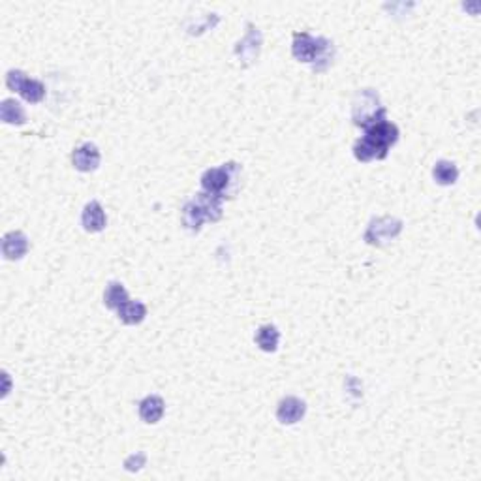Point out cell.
Instances as JSON below:
<instances>
[{
  "label": "cell",
  "mask_w": 481,
  "mask_h": 481,
  "mask_svg": "<svg viewBox=\"0 0 481 481\" xmlns=\"http://www.w3.org/2000/svg\"><path fill=\"white\" fill-rule=\"evenodd\" d=\"M291 53L301 63H311L314 72H324L331 66L335 47L331 40L324 36L314 38L309 32H295Z\"/></svg>",
  "instance_id": "obj_1"
},
{
  "label": "cell",
  "mask_w": 481,
  "mask_h": 481,
  "mask_svg": "<svg viewBox=\"0 0 481 481\" xmlns=\"http://www.w3.org/2000/svg\"><path fill=\"white\" fill-rule=\"evenodd\" d=\"M241 166L235 162H228L220 167H211L202 175V188L207 194L214 196L232 197L241 187Z\"/></svg>",
  "instance_id": "obj_2"
},
{
  "label": "cell",
  "mask_w": 481,
  "mask_h": 481,
  "mask_svg": "<svg viewBox=\"0 0 481 481\" xmlns=\"http://www.w3.org/2000/svg\"><path fill=\"white\" fill-rule=\"evenodd\" d=\"M352 119L353 125L363 130L386 119V108L374 88H363L356 94L352 102Z\"/></svg>",
  "instance_id": "obj_3"
},
{
  "label": "cell",
  "mask_w": 481,
  "mask_h": 481,
  "mask_svg": "<svg viewBox=\"0 0 481 481\" xmlns=\"http://www.w3.org/2000/svg\"><path fill=\"white\" fill-rule=\"evenodd\" d=\"M403 232V220L395 217H378L368 222L363 239L373 247H386L400 235Z\"/></svg>",
  "instance_id": "obj_4"
},
{
  "label": "cell",
  "mask_w": 481,
  "mask_h": 481,
  "mask_svg": "<svg viewBox=\"0 0 481 481\" xmlns=\"http://www.w3.org/2000/svg\"><path fill=\"white\" fill-rule=\"evenodd\" d=\"M6 85L10 90H16L23 96V100L31 102V104H38L42 102L46 96V87L42 81L26 78V73L21 70H10L6 76Z\"/></svg>",
  "instance_id": "obj_5"
},
{
  "label": "cell",
  "mask_w": 481,
  "mask_h": 481,
  "mask_svg": "<svg viewBox=\"0 0 481 481\" xmlns=\"http://www.w3.org/2000/svg\"><path fill=\"white\" fill-rule=\"evenodd\" d=\"M247 29L249 31H247L244 38L235 46V57L239 58V63L243 66H250L258 58L259 49H262V32H259L258 26L249 23Z\"/></svg>",
  "instance_id": "obj_6"
},
{
  "label": "cell",
  "mask_w": 481,
  "mask_h": 481,
  "mask_svg": "<svg viewBox=\"0 0 481 481\" xmlns=\"http://www.w3.org/2000/svg\"><path fill=\"white\" fill-rule=\"evenodd\" d=\"M398 135L400 134H398L397 125H393V123L388 119L380 120V123L368 126V128L365 130V138H368V140L373 141V143H376V145L382 150H386V152H389V149L397 143Z\"/></svg>",
  "instance_id": "obj_7"
},
{
  "label": "cell",
  "mask_w": 481,
  "mask_h": 481,
  "mask_svg": "<svg viewBox=\"0 0 481 481\" xmlns=\"http://www.w3.org/2000/svg\"><path fill=\"white\" fill-rule=\"evenodd\" d=\"M305 412H306L305 400H301V398L297 397H286L279 403L276 419H279L282 425H294L305 418Z\"/></svg>",
  "instance_id": "obj_8"
},
{
  "label": "cell",
  "mask_w": 481,
  "mask_h": 481,
  "mask_svg": "<svg viewBox=\"0 0 481 481\" xmlns=\"http://www.w3.org/2000/svg\"><path fill=\"white\" fill-rule=\"evenodd\" d=\"M72 164L78 171H94L100 166V150L94 143H83L72 152Z\"/></svg>",
  "instance_id": "obj_9"
},
{
  "label": "cell",
  "mask_w": 481,
  "mask_h": 481,
  "mask_svg": "<svg viewBox=\"0 0 481 481\" xmlns=\"http://www.w3.org/2000/svg\"><path fill=\"white\" fill-rule=\"evenodd\" d=\"M81 224H83L85 232L88 233H98L105 228L108 217H105V211L100 205V202L93 200V202H88L85 205L83 214H81Z\"/></svg>",
  "instance_id": "obj_10"
},
{
  "label": "cell",
  "mask_w": 481,
  "mask_h": 481,
  "mask_svg": "<svg viewBox=\"0 0 481 481\" xmlns=\"http://www.w3.org/2000/svg\"><path fill=\"white\" fill-rule=\"evenodd\" d=\"M29 252V239L23 232H10L2 237V254L6 259H21Z\"/></svg>",
  "instance_id": "obj_11"
},
{
  "label": "cell",
  "mask_w": 481,
  "mask_h": 481,
  "mask_svg": "<svg viewBox=\"0 0 481 481\" xmlns=\"http://www.w3.org/2000/svg\"><path fill=\"white\" fill-rule=\"evenodd\" d=\"M181 220H182V226H185L188 232L197 233L200 229H202L203 222L207 220V217H205V211H203L202 205H200L196 200H190V202L182 207Z\"/></svg>",
  "instance_id": "obj_12"
},
{
  "label": "cell",
  "mask_w": 481,
  "mask_h": 481,
  "mask_svg": "<svg viewBox=\"0 0 481 481\" xmlns=\"http://www.w3.org/2000/svg\"><path fill=\"white\" fill-rule=\"evenodd\" d=\"M164 410H166L164 398L158 397V395H149V397H145L140 403V418L143 419L145 423L155 425L162 419Z\"/></svg>",
  "instance_id": "obj_13"
},
{
  "label": "cell",
  "mask_w": 481,
  "mask_h": 481,
  "mask_svg": "<svg viewBox=\"0 0 481 481\" xmlns=\"http://www.w3.org/2000/svg\"><path fill=\"white\" fill-rule=\"evenodd\" d=\"M117 314H119V320L126 326H138L141 321L145 320L147 316V306L145 303L141 301H126L123 305L117 309Z\"/></svg>",
  "instance_id": "obj_14"
},
{
  "label": "cell",
  "mask_w": 481,
  "mask_h": 481,
  "mask_svg": "<svg viewBox=\"0 0 481 481\" xmlns=\"http://www.w3.org/2000/svg\"><path fill=\"white\" fill-rule=\"evenodd\" d=\"M353 156H356L359 162H373V160H383L388 152L382 150L376 143L368 140V138H359L356 141V145H353Z\"/></svg>",
  "instance_id": "obj_15"
},
{
  "label": "cell",
  "mask_w": 481,
  "mask_h": 481,
  "mask_svg": "<svg viewBox=\"0 0 481 481\" xmlns=\"http://www.w3.org/2000/svg\"><path fill=\"white\" fill-rule=\"evenodd\" d=\"M254 341L258 344L259 350H264L267 353L276 352V348H279L280 342V331L271 324H265L256 331V336H254Z\"/></svg>",
  "instance_id": "obj_16"
},
{
  "label": "cell",
  "mask_w": 481,
  "mask_h": 481,
  "mask_svg": "<svg viewBox=\"0 0 481 481\" xmlns=\"http://www.w3.org/2000/svg\"><path fill=\"white\" fill-rule=\"evenodd\" d=\"M194 200L203 207L207 220H211V222L220 220V217H222V202H224L222 197L214 196V194H207V192H200V194H196Z\"/></svg>",
  "instance_id": "obj_17"
},
{
  "label": "cell",
  "mask_w": 481,
  "mask_h": 481,
  "mask_svg": "<svg viewBox=\"0 0 481 481\" xmlns=\"http://www.w3.org/2000/svg\"><path fill=\"white\" fill-rule=\"evenodd\" d=\"M0 117L4 120L6 125H25L26 123V113L23 105L19 102H16L14 98H6L0 105Z\"/></svg>",
  "instance_id": "obj_18"
},
{
  "label": "cell",
  "mask_w": 481,
  "mask_h": 481,
  "mask_svg": "<svg viewBox=\"0 0 481 481\" xmlns=\"http://www.w3.org/2000/svg\"><path fill=\"white\" fill-rule=\"evenodd\" d=\"M433 177L442 187H450V185H455L459 179V167L450 160H438L433 167Z\"/></svg>",
  "instance_id": "obj_19"
},
{
  "label": "cell",
  "mask_w": 481,
  "mask_h": 481,
  "mask_svg": "<svg viewBox=\"0 0 481 481\" xmlns=\"http://www.w3.org/2000/svg\"><path fill=\"white\" fill-rule=\"evenodd\" d=\"M128 301V291L120 282H109L104 294V305L111 311H117L123 303Z\"/></svg>",
  "instance_id": "obj_20"
},
{
  "label": "cell",
  "mask_w": 481,
  "mask_h": 481,
  "mask_svg": "<svg viewBox=\"0 0 481 481\" xmlns=\"http://www.w3.org/2000/svg\"><path fill=\"white\" fill-rule=\"evenodd\" d=\"M145 453H135V455H132V457H128V459H126V462H125V466L126 468H128V470H140L141 466L145 465Z\"/></svg>",
  "instance_id": "obj_21"
}]
</instances>
